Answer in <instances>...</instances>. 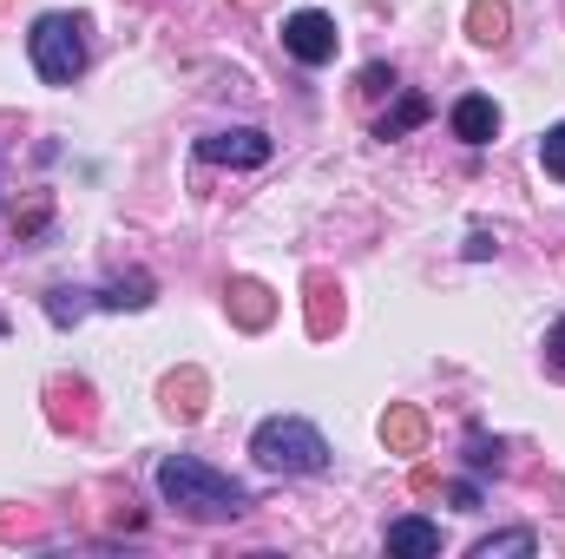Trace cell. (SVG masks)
<instances>
[{
  "mask_svg": "<svg viewBox=\"0 0 565 559\" xmlns=\"http://www.w3.org/2000/svg\"><path fill=\"white\" fill-rule=\"evenodd\" d=\"M467 33H473L480 46H500V40H507V0H473V7H467Z\"/></svg>",
  "mask_w": 565,
  "mask_h": 559,
  "instance_id": "cell-8",
  "label": "cell"
},
{
  "mask_svg": "<svg viewBox=\"0 0 565 559\" xmlns=\"http://www.w3.org/2000/svg\"><path fill=\"white\" fill-rule=\"evenodd\" d=\"M467 461H473V467H493V461H500V441L473 434V441H467Z\"/></svg>",
  "mask_w": 565,
  "mask_h": 559,
  "instance_id": "cell-16",
  "label": "cell"
},
{
  "mask_svg": "<svg viewBox=\"0 0 565 559\" xmlns=\"http://www.w3.org/2000/svg\"><path fill=\"white\" fill-rule=\"evenodd\" d=\"M231 296H237V316L257 329V323H270V289L264 283H231Z\"/></svg>",
  "mask_w": 565,
  "mask_h": 559,
  "instance_id": "cell-11",
  "label": "cell"
},
{
  "mask_svg": "<svg viewBox=\"0 0 565 559\" xmlns=\"http://www.w3.org/2000/svg\"><path fill=\"white\" fill-rule=\"evenodd\" d=\"M533 547H540V540H533V534L520 527V534H493V540H480V547H473V559H500V553H533Z\"/></svg>",
  "mask_w": 565,
  "mask_h": 559,
  "instance_id": "cell-14",
  "label": "cell"
},
{
  "mask_svg": "<svg viewBox=\"0 0 565 559\" xmlns=\"http://www.w3.org/2000/svg\"><path fill=\"white\" fill-rule=\"evenodd\" d=\"M158 494H164L178 514H191V520H237V514L250 507V494H244L231 474H217V467H204V461H191V454L158 461Z\"/></svg>",
  "mask_w": 565,
  "mask_h": 559,
  "instance_id": "cell-1",
  "label": "cell"
},
{
  "mask_svg": "<svg viewBox=\"0 0 565 559\" xmlns=\"http://www.w3.org/2000/svg\"><path fill=\"white\" fill-rule=\"evenodd\" d=\"M388 553H415V559L440 553V527H434V520H422V514L395 520V527H388Z\"/></svg>",
  "mask_w": 565,
  "mask_h": 559,
  "instance_id": "cell-7",
  "label": "cell"
},
{
  "mask_svg": "<svg viewBox=\"0 0 565 559\" xmlns=\"http://www.w3.org/2000/svg\"><path fill=\"white\" fill-rule=\"evenodd\" d=\"M427 113H434V106H427L422 93H402V99H395V113H382L375 139H402V133H415V126H422Z\"/></svg>",
  "mask_w": 565,
  "mask_h": 559,
  "instance_id": "cell-9",
  "label": "cell"
},
{
  "mask_svg": "<svg viewBox=\"0 0 565 559\" xmlns=\"http://www.w3.org/2000/svg\"><path fill=\"white\" fill-rule=\"evenodd\" d=\"M250 454L270 467V474H322L329 467V441L309 428L302 415H270L257 421L250 434Z\"/></svg>",
  "mask_w": 565,
  "mask_h": 559,
  "instance_id": "cell-2",
  "label": "cell"
},
{
  "mask_svg": "<svg viewBox=\"0 0 565 559\" xmlns=\"http://www.w3.org/2000/svg\"><path fill=\"white\" fill-rule=\"evenodd\" d=\"M282 46H289L302 66H329V60H335V20L316 13V7H302V13L282 20Z\"/></svg>",
  "mask_w": 565,
  "mask_h": 559,
  "instance_id": "cell-4",
  "label": "cell"
},
{
  "mask_svg": "<svg viewBox=\"0 0 565 559\" xmlns=\"http://www.w3.org/2000/svg\"><path fill=\"white\" fill-rule=\"evenodd\" d=\"M309 329L316 336H329V283L316 277V309H309Z\"/></svg>",
  "mask_w": 565,
  "mask_h": 559,
  "instance_id": "cell-17",
  "label": "cell"
},
{
  "mask_svg": "<svg viewBox=\"0 0 565 559\" xmlns=\"http://www.w3.org/2000/svg\"><path fill=\"white\" fill-rule=\"evenodd\" d=\"M546 362H553V369L565 376V316L553 323V336H546Z\"/></svg>",
  "mask_w": 565,
  "mask_h": 559,
  "instance_id": "cell-18",
  "label": "cell"
},
{
  "mask_svg": "<svg viewBox=\"0 0 565 559\" xmlns=\"http://www.w3.org/2000/svg\"><path fill=\"white\" fill-rule=\"evenodd\" d=\"M99 303H106V309H145V303H151V283H145V277H126V283H113Z\"/></svg>",
  "mask_w": 565,
  "mask_h": 559,
  "instance_id": "cell-13",
  "label": "cell"
},
{
  "mask_svg": "<svg viewBox=\"0 0 565 559\" xmlns=\"http://www.w3.org/2000/svg\"><path fill=\"white\" fill-rule=\"evenodd\" d=\"M540 165H546V178H565V126H553L540 139Z\"/></svg>",
  "mask_w": 565,
  "mask_h": 559,
  "instance_id": "cell-15",
  "label": "cell"
},
{
  "mask_svg": "<svg viewBox=\"0 0 565 559\" xmlns=\"http://www.w3.org/2000/svg\"><path fill=\"white\" fill-rule=\"evenodd\" d=\"M454 507H467V514H473V507H480V487H473V481H454Z\"/></svg>",
  "mask_w": 565,
  "mask_h": 559,
  "instance_id": "cell-19",
  "label": "cell"
},
{
  "mask_svg": "<svg viewBox=\"0 0 565 559\" xmlns=\"http://www.w3.org/2000/svg\"><path fill=\"white\" fill-rule=\"evenodd\" d=\"M382 434H388V447H402V454H422L427 421L415 415V409H388V421H382Z\"/></svg>",
  "mask_w": 565,
  "mask_h": 559,
  "instance_id": "cell-10",
  "label": "cell"
},
{
  "mask_svg": "<svg viewBox=\"0 0 565 559\" xmlns=\"http://www.w3.org/2000/svg\"><path fill=\"white\" fill-rule=\"evenodd\" d=\"M493 133H500V106H493V99H480V93H467V99L454 106V139L487 145Z\"/></svg>",
  "mask_w": 565,
  "mask_h": 559,
  "instance_id": "cell-6",
  "label": "cell"
},
{
  "mask_svg": "<svg viewBox=\"0 0 565 559\" xmlns=\"http://www.w3.org/2000/svg\"><path fill=\"white\" fill-rule=\"evenodd\" d=\"M164 395H171V409H178V415H198V409H204V402H198V395H204V376H191V369H184V376H171V389H164Z\"/></svg>",
  "mask_w": 565,
  "mask_h": 559,
  "instance_id": "cell-12",
  "label": "cell"
},
{
  "mask_svg": "<svg viewBox=\"0 0 565 559\" xmlns=\"http://www.w3.org/2000/svg\"><path fill=\"white\" fill-rule=\"evenodd\" d=\"M198 151H204L211 165H264V158H270V139H264L257 126H231V133H211Z\"/></svg>",
  "mask_w": 565,
  "mask_h": 559,
  "instance_id": "cell-5",
  "label": "cell"
},
{
  "mask_svg": "<svg viewBox=\"0 0 565 559\" xmlns=\"http://www.w3.org/2000/svg\"><path fill=\"white\" fill-rule=\"evenodd\" d=\"M26 53H33V73L46 86H73L79 66H86V27L73 13H40L33 33H26Z\"/></svg>",
  "mask_w": 565,
  "mask_h": 559,
  "instance_id": "cell-3",
  "label": "cell"
}]
</instances>
